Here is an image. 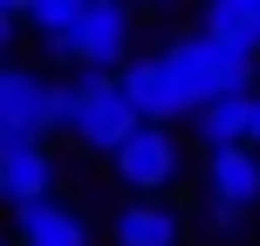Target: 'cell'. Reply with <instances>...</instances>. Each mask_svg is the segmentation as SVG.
I'll return each instance as SVG.
<instances>
[{
	"label": "cell",
	"mask_w": 260,
	"mask_h": 246,
	"mask_svg": "<svg viewBox=\"0 0 260 246\" xmlns=\"http://www.w3.org/2000/svg\"><path fill=\"white\" fill-rule=\"evenodd\" d=\"M48 117H55V130H69L89 151H117L130 130H137V117H130L123 96H117V76H96V68H76V76L55 82L48 89Z\"/></svg>",
	"instance_id": "6da1fadb"
},
{
	"label": "cell",
	"mask_w": 260,
	"mask_h": 246,
	"mask_svg": "<svg viewBox=\"0 0 260 246\" xmlns=\"http://www.w3.org/2000/svg\"><path fill=\"white\" fill-rule=\"evenodd\" d=\"M165 76H171V89L185 96V110H206V103H219V96H253V62H240L233 48H219V41H206L192 27V34H178V41H165Z\"/></svg>",
	"instance_id": "7a4b0ae2"
},
{
	"label": "cell",
	"mask_w": 260,
	"mask_h": 246,
	"mask_svg": "<svg viewBox=\"0 0 260 246\" xmlns=\"http://www.w3.org/2000/svg\"><path fill=\"white\" fill-rule=\"evenodd\" d=\"M110 171H117V185H130L137 198H157V192H171V185L185 178V144H178V130L137 123L117 151H110Z\"/></svg>",
	"instance_id": "3957f363"
},
{
	"label": "cell",
	"mask_w": 260,
	"mask_h": 246,
	"mask_svg": "<svg viewBox=\"0 0 260 246\" xmlns=\"http://www.w3.org/2000/svg\"><path fill=\"white\" fill-rule=\"evenodd\" d=\"M253 205H260V157L247 144L206 151V226L212 233H240Z\"/></svg>",
	"instance_id": "277c9868"
},
{
	"label": "cell",
	"mask_w": 260,
	"mask_h": 246,
	"mask_svg": "<svg viewBox=\"0 0 260 246\" xmlns=\"http://www.w3.org/2000/svg\"><path fill=\"white\" fill-rule=\"evenodd\" d=\"M130 34H137V14L117 0H82V27H76V68L96 76H117L130 62Z\"/></svg>",
	"instance_id": "5b68a950"
},
{
	"label": "cell",
	"mask_w": 260,
	"mask_h": 246,
	"mask_svg": "<svg viewBox=\"0 0 260 246\" xmlns=\"http://www.w3.org/2000/svg\"><path fill=\"white\" fill-rule=\"evenodd\" d=\"M117 96H123L130 117L151 123V130H171L178 117H192V110H185V96L171 89V76H165V62H157V55H130V62L117 68Z\"/></svg>",
	"instance_id": "8992f818"
},
{
	"label": "cell",
	"mask_w": 260,
	"mask_h": 246,
	"mask_svg": "<svg viewBox=\"0 0 260 246\" xmlns=\"http://www.w3.org/2000/svg\"><path fill=\"white\" fill-rule=\"evenodd\" d=\"M48 89L55 82L27 62H0V137H48Z\"/></svg>",
	"instance_id": "52a82bcc"
},
{
	"label": "cell",
	"mask_w": 260,
	"mask_h": 246,
	"mask_svg": "<svg viewBox=\"0 0 260 246\" xmlns=\"http://www.w3.org/2000/svg\"><path fill=\"white\" fill-rule=\"evenodd\" d=\"M0 198L14 212L35 198H55V157L41 137H0Z\"/></svg>",
	"instance_id": "ba28073f"
},
{
	"label": "cell",
	"mask_w": 260,
	"mask_h": 246,
	"mask_svg": "<svg viewBox=\"0 0 260 246\" xmlns=\"http://www.w3.org/2000/svg\"><path fill=\"white\" fill-rule=\"evenodd\" d=\"M14 246H89V219L69 198H35L14 212Z\"/></svg>",
	"instance_id": "9c48e42d"
},
{
	"label": "cell",
	"mask_w": 260,
	"mask_h": 246,
	"mask_svg": "<svg viewBox=\"0 0 260 246\" xmlns=\"http://www.w3.org/2000/svg\"><path fill=\"white\" fill-rule=\"evenodd\" d=\"M110 246H185V219L165 198H130L110 219Z\"/></svg>",
	"instance_id": "30bf717a"
},
{
	"label": "cell",
	"mask_w": 260,
	"mask_h": 246,
	"mask_svg": "<svg viewBox=\"0 0 260 246\" xmlns=\"http://www.w3.org/2000/svg\"><path fill=\"white\" fill-rule=\"evenodd\" d=\"M199 34L233 48L240 62H260V0H212V7H199Z\"/></svg>",
	"instance_id": "8fae6325"
},
{
	"label": "cell",
	"mask_w": 260,
	"mask_h": 246,
	"mask_svg": "<svg viewBox=\"0 0 260 246\" xmlns=\"http://www.w3.org/2000/svg\"><path fill=\"white\" fill-rule=\"evenodd\" d=\"M21 27H35L48 62H76V27H82V0H35L21 7Z\"/></svg>",
	"instance_id": "7c38bea8"
},
{
	"label": "cell",
	"mask_w": 260,
	"mask_h": 246,
	"mask_svg": "<svg viewBox=\"0 0 260 246\" xmlns=\"http://www.w3.org/2000/svg\"><path fill=\"white\" fill-rule=\"evenodd\" d=\"M247 110H253V96H219V103H206V110L192 117L199 144H206V151H233V144H247Z\"/></svg>",
	"instance_id": "4fadbf2b"
},
{
	"label": "cell",
	"mask_w": 260,
	"mask_h": 246,
	"mask_svg": "<svg viewBox=\"0 0 260 246\" xmlns=\"http://www.w3.org/2000/svg\"><path fill=\"white\" fill-rule=\"evenodd\" d=\"M14 34H21V7H7V0H0V62H7Z\"/></svg>",
	"instance_id": "5bb4252c"
},
{
	"label": "cell",
	"mask_w": 260,
	"mask_h": 246,
	"mask_svg": "<svg viewBox=\"0 0 260 246\" xmlns=\"http://www.w3.org/2000/svg\"><path fill=\"white\" fill-rule=\"evenodd\" d=\"M247 151L260 157V89H253V110H247Z\"/></svg>",
	"instance_id": "9a60e30c"
},
{
	"label": "cell",
	"mask_w": 260,
	"mask_h": 246,
	"mask_svg": "<svg viewBox=\"0 0 260 246\" xmlns=\"http://www.w3.org/2000/svg\"><path fill=\"white\" fill-rule=\"evenodd\" d=\"M0 246H7V233H0Z\"/></svg>",
	"instance_id": "2e32d148"
},
{
	"label": "cell",
	"mask_w": 260,
	"mask_h": 246,
	"mask_svg": "<svg viewBox=\"0 0 260 246\" xmlns=\"http://www.w3.org/2000/svg\"><path fill=\"white\" fill-rule=\"evenodd\" d=\"M253 76H260V62H253Z\"/></svg>",
	"instance_id": "e0dca14e"
}]
</instances>
